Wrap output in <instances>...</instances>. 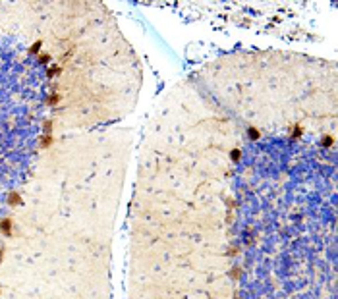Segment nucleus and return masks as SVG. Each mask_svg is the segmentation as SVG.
Returning <instances> with one entry per match:
<instances>
[{
	"instance_id": "obj_1",
	"label": "nucleus",
	"mask_w": 338,
	"mask_h": 299,
	"mask_svg": "<svg viewBox=\"0 0 338 299\" xmlns=\"http://www.w3.org/2000/svg\"><path fill=\"white\" fill-rule=\"evenodd\" d=\"M10 226H12V222H10V220H2V224H0V230H2L6 236H10Z\"/></svg>"
},
{
	"instance_id": "obj_2",
	"label": "nucleus",
	"mask_w": 338,
	"mask_h": 299,
	"mask_svg": "<svg viewBox=\"0 0 338 299\" xmlns=\"http://www.w3.org/2000/svg\"><path fill=\"white\" fill-rule=\"evenodd\" d=\"M8 201H10V203H12V205H18V203H21V199H19V195H18V193H12V195H10V199H8Z\"/></svg>"
},
{
	"instance_id": "obj_3",
	"label": "nucleus",
	"mask_w": 338,
	"mask_h": 299,
	"mask_svg": "<svg viewBox=\"0 0 338 299\" xmlns=\"http://www.w3.org/2000/svg\"><path fill=\"white\" fill-rule=\"evenodd\" d=\"M0 261H2V251H0Z\"/></svg>"
}]
</instances>
